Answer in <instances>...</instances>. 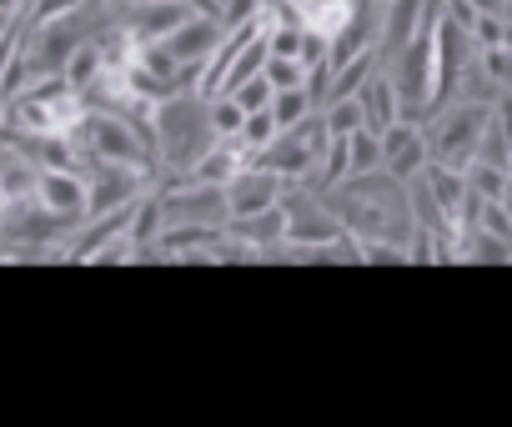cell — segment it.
<instances>
[{
  "instance_id": "1",
  "label": "cell",
  "mask_w": 512,
  "mask_h": 427,
  "mask_svg": "<svg viewBox=\"0 0 512 427\" xmlns=\"http://www.w3.org/2000/svg\"><path fill=\"white\" fill-rule=\"evenodd\" d=\"M226 217H251V211H267V206H282V191H287V181L272 171V166H262V161H251V166H241L226 186Z\"/></svg>"
},
{
  "instance_id": "2",
  "label": "cell",
  "mask_w": 512,
  "mask_h": 427,
  "mask_svg": "<svg viewBox=\"0 0 512 427\" xmlns=\"http://www.w3.org/2000/svg\"><path fill=\"white\" fill-rule=\"evenodd\" d=\"M51 217H61L66 227L86 222V171L81 166H61V171H41L36 176V191H31Z\"/></svg>"
},
{
  "instance_id": "3",
  "label": "cell",
  "mask_w": 512,
  "mask_h": 427,
  "mask_svg": "<svg viewBox=\"0 0 512 427\" xmlns=\"http://www.w3.org/2000/svg\"><path fill=\"white\" fill-rule=\"evenodd\" d=\"M221 31H226V26H221V21H211V16H186V21H181L171 36H161L156 46H161L181 71H201V61L216 51Z\"/></svg>"
},
{
  "instance_id": "4",
  "label": "cell",
  "mask_w": 512,
  "mask_h": 427,
  "mask_svg": "<svg viewBox=\"0 0 512 427\" xmlns=\"http://www.w3.org/2000/svg\"><path fill=\"white\" fill-rule=\"evenodd\" d=\"M357 106H362V121H367L372 131H382V126L397 121V86H392L387 76H372V81L357 86Z\"/></svg>"
},
{
  "instance_id": "5",
  "label": "cell",
  "mask_w": 512,
  "mask_h": 427,
  "mask_svg": "<svg viewBox=\"0 0 512 427\" xmlns=\"http://www.w3.org/2000/svg\"><path fill=\"white\" fill-rule=\"evenodd\" d=\"M312 111H317V101H312V91H307V86L272 91V116H277V131H292V126H302Z\"/></svg>"
},
{
  "instance_id": "6",
  "label": "cell",
  "mask_w": 512,
  "mask_h": 427,
  "mask_svg": "<svg viewBox=\"0 0 512 427\" xmlns=\"http://www.w3.org/2000/svg\"><path fill=\"white\" fill-rule=\"evenodd\" d=\"M272 136H277V116H272V106H262V111H246V116H241V131H236V141H241L251 156L262 151Z\"/></svg>"
},
{
  "instance_id": "7",
  "label": "cell",
  "mask_w": 512,
  "mask_h": 427,
  "mask_svg": "<svg viewBox=\"0 0 512 427\" xmlns=\"http://www.w3.org/2000/svg\"><path fill=\"white\" fill-rule=\"evenodd\" d=\"M262 76L272 81V91H292V86H307V66H302L297 56H272V51H267V66H262Z\"/></svg>"
},
{
  "instance_id": "8",
  "label": "cell",
  "mask_w": 512,
  "mask_h": 427,
  "mask_svg": "<svg viewBox=\"0 0 512 427\" xmlns=\"http://www.w3.org/2000/svg\"><path fill=\"white\" fill-rule=\"evenodd\" d=\"M226 96L241 106V116H246V111H262V106H272V81H267L262 71H256V76H246L241 86H231Z\"/></svg>"
},
{
  "instance_id": "9",
  "label": "cell",
  "mask_w": 512,
  "mask_h": 427,
  "mask_svg": "<svg viewBox=\"0 0 512 427\" xmlns=\"http://www.w3.org/2000/svg\"><path fill=\"white\" fill-rule=\"evenodd\" d=\"M472 126H477V116H472V111H462L457 121H447V126H442V141H437V156H442V161L462 156V151H467V141H472Z\"/></svg>"
},
{
  "instance_id": "10",
  "label": "cell",
  "mask_w": 512,
  "mask_h": 427,
  "mask_svg": "<svg viewBox=\"0 0 512 427\" xmlns=\"http://www.w3.org/2000/svg\"><path fill=\"white\" fill-rule=\"evenodd\" d=\"M377 6H387V0H377Z\"/></svg>"
}]
</instances>
